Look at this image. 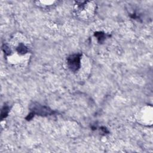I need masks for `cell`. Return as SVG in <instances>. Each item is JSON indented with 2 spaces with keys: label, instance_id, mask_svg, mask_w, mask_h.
I'll use <instances>...</instances> for the list:
<instances>
[{
  "label": "cell",
  "instance_id": "cell-1",
  "mask_svg": "<svg viewBox=\"0 0 153 153\" xmlns=\"http://www.w3.org/2000/svg\"><path fill=\"white\" fill-rule=\"evenodd\" d=\"M10 45H5L4 47L5 53L8 54V57H11V60L15 57L13 62L16 64L26 63L29 60L30 53L29 44L24 39H16Z\"/></svg>",
  "mask_w": 153,
  "mask_h": 153
},
{
  "label": "cell",
  "instance_id": "cell-2",
  "mask_svg": "<svg viewBox=\"0 0 153 153\" xmlns=\"http://www.w3.org/2000/svg\"><path fill=\"white\" fill-rule=\"evenodd\" d=\"M88 2H79L76 3V14L79 17L87 19L93 15L94 12V5L88 4Z\"/></svg>",
  "mask_w": 153,
  "mask_h": 153
},
{
  "label": "cell",
  "instance_id": "cell-3",
  "mask_svg": "<svg viewBox=\"0 0 153 153\" xmlns=\"http://www.w3.org/2000/svg\"><path fill=\"white\" fill-rule=\"evenodd\" d=\"M67 64L68 68L72 71H77L81 66V55L74 54L70 56L67 59Z\"/></svg>",
  "mask_w": 153,
  "mask_h": 153
}]
</instances>
